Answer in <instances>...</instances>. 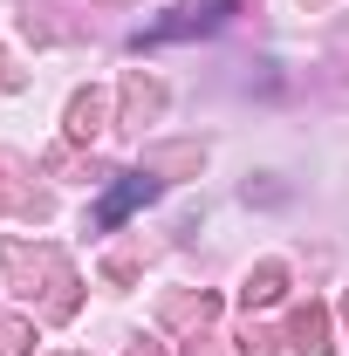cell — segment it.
I'll use <instances>...</instances> for the list:
<instances>
[{"mask_svg": "<svg viewBox=\"0 0 349 356\" xmlns=\"http://www.w3.org/2000/svg\"><path fill=\"white\" fill-rule=\"evenodd\" d=\"M151 199H158V178H151V172L117 178V185H110V192L96 199V226H124V220L137 213V206H151Z\"/></svg>", "mask_w": 349, "mask_h": 356, "instance_id": "cell-1", "label": "cell"}, {"mask_svg": "<svg viewBox=\"0 0 349 356\" xmlns=\"http://www.w3.org/2000/svg\"><path fill=\"white\" fill-rule=\"evenodd\" d=\"M226 7H233V0H199V7H185L178 21H158V28H144L137 42H172V35H206V28H219V21H226Z\"/></svg>", "mask_w": 349, "mask_h": 356, "instance_id": "cell-2", "label": "cell"}]
</instances>
